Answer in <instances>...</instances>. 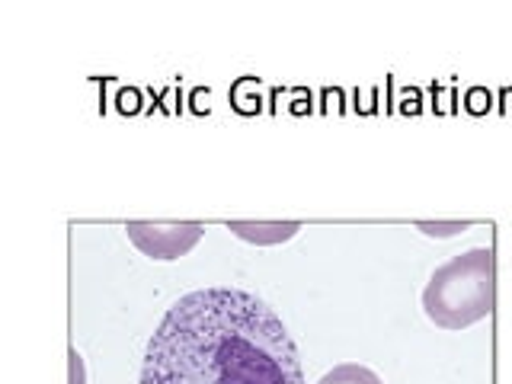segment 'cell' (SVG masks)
Segmentation results:
<instances>
[{"mask_svg":"<svg viewBox=\"0 0 512 384\" xmlns=\"http://www.w3.org/2000/svg\"><path fill=\"white\" fill-rule=\"evenodd\" d=\"M138 384H304V372L292 333L260 295L215 285L170 304Z\"/></svg>","mask_w":512,"mask_h":384,"instance_id":"6da1fadb","label":"cell"},{"mask_svg":"<svg viewBox=\"0 0 512 384\" xmlns=\"http://www.w3.org/2000/svg\"><path fill=\"white\" fill-rule=\"evenodd\" d=\"M496 304V256L490 247H474L452 256L429 276L423 311L442 330H468L493 314Z\"/></svg>","mask_w":512,"mask_h":384,"instance_id":"7a4b0ae2","label":"cell"},{"mask_svg":"<svg viewBox=\"0 0 512 384\" xmlns=\"http://www.w3.org/2000/svg\"><path fill=\"white\" fill-rule=\"evenodd\" d=\"M128 240L151 260L170 263L186 256L199 244L205 228L199 221H170V224H154V221H128L125 224Z\"/></svg>","mask_w":512,"mask_h":384,"instance_id":"3957f363","label":"cell"},{"mask_svg":"<svg viewBox=\"0 0 512 384\" xmlns=\"http://www.w3.org/2000/svg\"><path fill=\"white\" fill-rule=\"evenodd\" d=\"M228 231L240 240H247V244L272 247V244L292 240L301 231V224L298 221H228Z\"/></svg>","mask_w":512,"mask_h":384,"instance_id":"277c9868","label":"cell"},{"mask_svg":"<svg viewBox=\"0 0 512 384\" xmlns=\"http://www.w3.org/2000/svg\"><path fill=\"white\" fill-rule=\"evenodd\" d=\"M317 384H384L378 372H372L368 365H359V362H343L330 368V372L320 378Z\"/></svg>","mask_w":512,"mask_h":384,"instance_id":"5b68a950","label":"cell"},{"mask_svg":"<svg viewBox=\"0 0 512 384\" xmlns=\"http://www.w3.org/2000/svg\"><path fill=\"white\" fill-rule=\"evenodd\" d=\"M471 224L468 221H420L416 224V231H423L426 237H455V234H464Z\"/></svg>","mask_w":512,"mask_h":384,"instance_id":"8992f818","label":"cell"},{"mask_svg":"<svg viewBox=\"0 0 512 384\" xmlns=\"http://www.w3.org/2000/svg\"><path fill=\"white\" fill-rule=\"evenodd\" d=\"M71 384H84L87 381V368H84V356L77 349H71Z\"/></svg>","mask_w":512,"mask_h":384,"instance_id":"52a82bcc","label":"cell"}]
</instances>
